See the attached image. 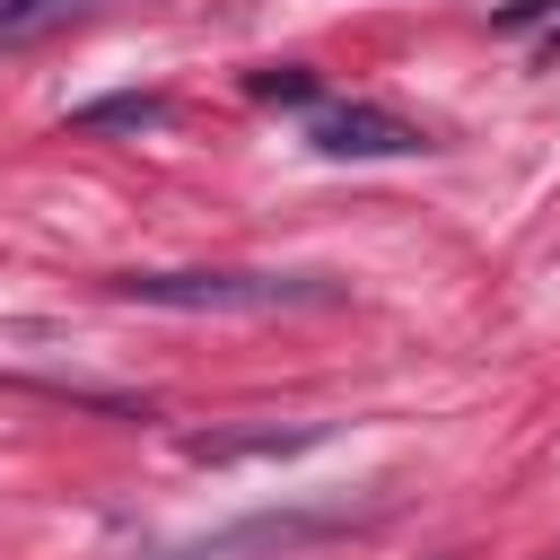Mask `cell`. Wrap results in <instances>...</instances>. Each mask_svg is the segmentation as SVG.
Here are the masks:
<instances>
[{"label": "cell", "instance_id": "cell-1", "mask_svg": "<svg viewBox=\"0 0 560 560\" xmlns=\"http://www.w3.org/2000/svg\"><path fill=\"white\" fill-rule=\"evenodd\" d=\"M114 289L131 306H175V315H289L341 298L324 271H122Z\"/></svg>", "mask_w": 560, "mask_h": 560}, {"label": "cell", "instance_id": "cell-2", "mask_svg": "<svg viewBox=\"0 0 560 560\" xmlns=\"http://www.w3.org/2000/svg\"><path fill=\"white\" fill-rule=\"evenodd\" d=\"M350 508H289V516H245V525H219L201 542H175V551H149V560H280L315 534H341Z\"/></svg>", "mask_w": 560, "mask_h": 560}, {"label": "cell", "instance_id": "cell-3", "mask_svg": "<svg viewBox=\"0 0 560 560\" xmlns=\"http://www.w3.org/2000/svg\"><path fill=\"white\" fill-rule=\"evenodd\" d=\"M306 140L324 158H411V149H429V131L402 122V114H385V105H315Z\"/></svg>", "mask_w": 560, "mask_h": 560}, {"label": "cell", "instance_id": "cell-4", "mask_svg": "<svg viewBox=\"0 0 560 560\" xmlns=\"http://www.w3.org/2000/svg\"><path fill=\"white\" fill-rule=\"evenodd\" d=\"M70 9H96V0H0V35L18 44V35H44L52 18H70Z\"/></svg>", "mask_w": 560, "mask_h": 560}, {"label": "cell", "instance_id": "cell-5", "mask_svg": "<svg viewBox=\"0 0 560 560\" xmlns=\"http://www.w3.org/2000/svg\"><path fill=\"white\" fill-rule=\"evenodd\" d=\"M158 114H166L158 96H105V105H79L70 122H79V131H96V122H131V131H140V122H158Z\"/></svg>", "mask_w": 560, "mask_h": 560}, {"label": "cell", "instance_id": "cell-6", "mask_svg": "<svg viewBox=\"0 0 560 560\" xmlns=\"http://www.w3.org/2000/svg\"><path fill=\"white\" fill-rule=\"evenodd\" d=\"M245 88L271 96V105H315V79H306V70H254Z\"/></svg>", "mask_w": 560, "mask_h": 560}]
</instances>
